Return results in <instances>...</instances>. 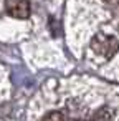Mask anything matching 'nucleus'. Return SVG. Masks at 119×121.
Returning <instances> with one entry per match:
<instances>
[{
	"mask_svg": "<svg viewBox=\"0 0 119 121\" xmlns=\"http://www.w3.org/2000/svg\"><path fill=\"white\" fill-rule=\"evenodd\" d=\"M4 10L8 17L15 20H27L32 13V5L28 0H5Z\"/></svg>",
	"mask_w": 119,
	"mask_h": 121,
	"instance_id": "obj_2",
	"label": "nucleus"
},
{
	"mask_svg": "<svg viewBox=\"0 0 119 121\" xmlns=\"http://www.w3.org/2000/svg\"><path fill=\"white\" fill-rule=\"evenodd\" d=\"M27 121H119V85L88 75L50 80L32 98Z\"/></svg>",
	"mask_w": 119,
	"mask_h": 121,
	"instance_id": "obj_1",
	"label": "nucleus"
},
{
	"mask_svg": "<svg viewBox=\"0 0 119 121\" xmlns=\"http://www.w3.org/2000/svg\"><path fill=\"white\" fill-rule=\"evenodd\" d=\"M104 4L109 5V7H116V9H119V0H104Z\"/></svg>",
	"mask_w": 119,
	"mask_h": 121,
	"instance_id": "obj_3",
	"label": "nucleus"
}]
</instances>
